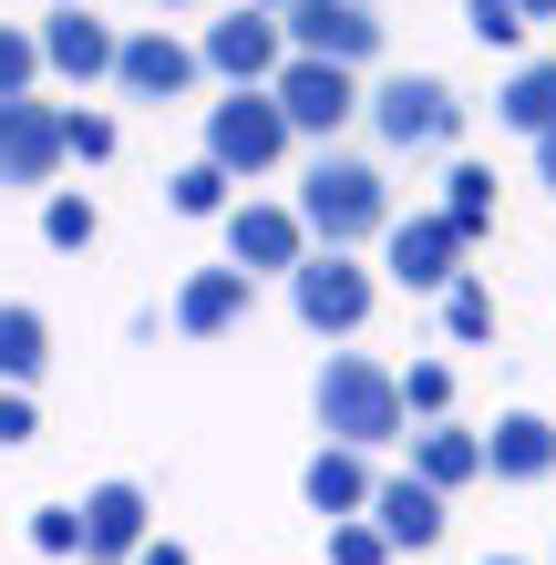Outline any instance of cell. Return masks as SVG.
Instances as JSON below:
<instances>
[{
  "instance_id": "1",
  "label": "cell",
  "mask_w": 556,
  "mask_h": 565,
  "mask_svg": "<svg viewBox=\"0 0 556 565\" xmlns=\"http://www.w3.org/2000/svg\"><path fill=\"white\" fill-rule=\"evenodd\" d=\"M402 381L381 371V360H361V350H340L331 371H319V431H331L340 452H371V443H402Z\"/></svg>"
},
{
  "instance_id": "2",
  "label": "cell",
  "mask_w": 556,
  "mask_h": 565,
  "mask_svg": "<svg viewBox=\"0 0 556 565\" xmlns=\"http://www.w3.org/2000/svg\"><path fill=\"white\" fill-rule=\"evenodd\" d=\"M300 226H310L319 247L350 257L361 237H381V226H391V195H381V175H371L361 154H319L310 175H300Z\"/></svg>"
},
{
  "instance_id": "3",
  "label": "cell",
  "mask_w": 556,
  "mask_h": 565,
  "mask_svg": "<svg viewBox=\"0 0 556 565\" xmlns=\"http://www.w3.org/2000/svg\"><path fill=\"white\" fill-rule=\"evenodd\" d=\"M361 114L381 124V145H391V154H433V145H453V124H464V104H453V83H443V73H391Z\"/></svg>"
},
{
  "instance_id": "4",
  "label": "cell",
  "mask_w": 556,
  "mask_h": 565,
  "mask_svg": "<svg viewBox=\"0 0 556 565\" xmlns=\"http://www.w3.org/2000/svg\"><path fill=\"white\" fill-rule=\"evenodd\" d=\"M279 154H289V114H279L269 83L227 93V104L207 114V164H227V175H269Z\"/></svg>"
},
{
  "instance_id": "5",
  "label": "cell",
  "mask_w": 556,
  "mask_h": 565,
  "mask_svg": "<svg viewBox=\"0 0 556 565\" xmlns=\"http://www.w3.org/2000/svg\"><path fill=\"white\" fill-rule=\"evenodd\" d=\"M289 298H300V319L319 329V340H350V329L371 319V268H350L340 247H319L289 268Z\"/></svg>"
},
{
  "instance_id": "6",
  "label": "cell",
  "mask_w": 556,
  "mask_h": 565,
  "mask_svg": "<svg viewBox=\"0 0 556 565\" xmlns=\"http://www.w3.org/2000/svg\"><path fill=\"white\" fill-rule=\"evenodd\" d=\"M269 93H279L289 135H340V124H350V114L371 104V93L350 83V62H300V52L279 62V83H269Z\"/></svg>"
},
{
  "instance_id": "7",
  "label": "cell",
  "mask_w": 556,
  "mask_h": 565,
  "mask_svg": "<svg viewBox=\"0 0 556 565\" xmlns=\"http://www.w3.org/2000/svg\"><path fill=\"white\" fill-rule=\"evenodd\" d=\"M289 52L300 62H371L381 52V11L371 0H300V11H279Z\"/></svg>"
},
{
  "instance_id": "8",
  "label": "cell",
  "mask_w": 556,
  "mask_h": 565,
  "mask_svg": "<svg viewBox=\"0 0 556 565\" xmlns=\"http://www.w3.org/2000/svg\"><path fill=\"white\" fill-rule=\"evenodd\" d=\"M207 62H217V73L227 83H279V62H289V31H279V11H258V0H248V11H227V21H207Z\"/></svg>"
},
{
  "instance_id": "9",
  "label": "cell",
  "mask_w": 556,
  "mask_h": 565,
  "mask_svg": "<svg viewBox=\"0 0 556 565\" xmlns=\"http://www.w3.org/2000/svg\"><path fill=\"white\" fill-rule=\"evenodd\" d=\"M464 247L474 237L453 216H402V226H391V278H402V288H453V278H464V268H453Z\"/></svg>"
},
{
  "instance_id": "10",
  "label": "cell",
  "mask_w": 556,
  "mask_h": 565,
  "mask_svg": "<svg viewBox=\"0 0 556 565\" xmlns=\"http://www.w3.org/2000/svg\"><path fill=\"white\" fill-rule=\"evenodd\" d=\"M62 164V114H42L21 93V104H0V185H42Z\"/></svg>"
},
{
  "instance_id": "11",
  "label": "cell",
  "mask_w": 556,
  "mask_h": 565,
  "mask_svg": "<svg viewBox=\"0 0 556 565\" xmlns=\"http://www.w3.org/2000/svg\"><path fill=\"white\" fill-rule=\"evenodd\" d=\"M227 247H238L248 278H258V268H300L310 226H300V206H238V216H227Z\"/></svg>"
},
{
  "instance_id": "12",
  "label": "cell",
  "mask_w": 556,
  "mask_h": 565,
  "mask_svg": "<svg viewBox=\"0 0 556 565\" xmlns=\"http://www.w3.org/2000/svg\"><path fill=\"white\" fill-rule=\"evenodd\" d=\"M114 83H124V93H145V104H176V93L196 83V52L166 42V31H145V42H124V52H114Z\"/></svg>"
},
{
  "instance_id": "13",
  "label": "cell",
  "mask_w": 556,
  "mask_h": 565,
  "mask_svg": "<svg viewBox=\"0 0 556 565\" xmlns=\"http://www.w3.org/2000/svg\"><path fill=\"white\" fill-rule=\"evenodd\" d=\"M83 555H145V493L135 483H93L83 493Z\"/></svg>"
},
{
  "instance_id": "14",
  "label": "cell",
  "mask_w": 556,
  "mask_h": 565,
  "mask_svg": "<svg viewBox=\"0 0 556 565\" xmlns=\"http://www.w3.org/2000/svg\"><path fill=\"white\" fill-rule=\"evenodd\" d=\"M484 473H495V483H546L556 473V431L536 412H505L495 443H484Z\"/></svg>"
},
{
  "instance_id": "15",
  "label": "cell",
  "mask_w": 556,
  "mask_h": 565,
  "mask_svg": "<svg viewBox=\"0 0 556 565\" xmlns=\"http://www.w3.org/2000/svg\"><path fill=\"white\" fill-rule=\"evenodd\" d=\"M371 514H381V535H391V545H412V555H422V545H443V493L422 483V473L381 483V493H371Z\"/></svg>"
},
{
  "instance_id": "16",
  "label": "cell",
  "mask_w": 556,
  "mask_h": 565,
  "mask_svg": "<svg viewBox=\"0 0 556 565\" xmlns=\"http://www.w3.org/2000/svg\"><path fill=\"white\" fill-rule=\"evenodd\" d=\"M238 319H248V268H207V278H186V298H176V329L217 340V329H238Z\"/></svg>"
},
{
  "instance_id": "17",
  "label": "cell",
  "mask_w": 556,
  "mask_h": 565,
  "mask_svg": "<svg viewBox=\"0 0 556 565\" xmlns=\"http://www.w3.org/2000/svg\"><path fill=\"white\" fill-rule=\"evenodd\" d=\"M114 52L124 42H114L104 21H83V11H52V31H42V62H62V73H83V83L114 73Z\"/></svg>"
},
{
  "instance_id": "18",
  "label": "cell",
  "mask_w": 556,
  "mask_h": 565,
  "mask_svg": "<svg viewBox=\"0 0 556 565\" xmlns=\"http://www.w3.org/2000/svg\"><path fill=\"white\" fill-rule=\"evenodd\" d=\"M371 493H381V483L361 473V452H340V443H331V452H319V462H310V504H319V514H331V524H350V514H361V504H371Z\"/></svg>"
},
{
  "instance_id": "19",
  "label": "cell",
  "mask_w": 556,
  "mask_h": 565,
  "mask_svg": "<svg viewBox=\"0 0 556 565\" xmlns=\"http://www.w3.org/2000/svg\"><path fill=\"white\" fill-rule=\"evenodd\" d=\"M412 473L433 483V493H453V483H474V473H484V443H474V431H453V422H433V431L412 443Z\"/></svg>"
},
{
  "instance_id": "20",
  "label": "cell",
  "mask_w": 556,
  "mask_h": 565,
  "mask_svg": "<svg viewBox=\"0 0 556 565\" xmlns=\"http://www.w3.org/2000/svg\"><path fill=\"white\" fill-rule=\"evenodd\" d=\"M495 124H515V135H556V62H526V73L495 93Z\"/></svg>"
},
{
  "instance_id": "21",
  "label": "cell",
  "mask_w": 556,
  "mask_h": 565,
  "mask_svg": "<svg viewBox=\"0 0 556 565\" xmlns=\"http://www.w3.org/2000/svg\"><path fill=\"white\" fill-rule=\"evenodd\" d=\"M42 360H52V329H42V309H0V381H31V371H42Z\"/></svg>"
},
{
  "instance_id": "22",
  "label": "cell",
  "mask_w": 556,
  "mask_h": 565,
  "mask_svg": "<svg viewBox=\"0 0 556 565\" xmlns=\"http://www.w3.org/2000/svg\"><path fill=\"white\" fill-rule=\"evenodd\" d=\"M443 216L464 226V237H484V216H495V175H484V164H453V175H443Z\"/></svg>"
},
{
  "instance_id": "23",
  "label": "cell",
  "mask_w": 556,
  "mask_h": 565,
  "mask_svg": "<svg viewBox=\"0 0 556 565\" xmlns=\"http://www.w3.org/2000/svg\"><path fill=\"white\" fill-rule=\"evenodd\" d=\"M464 31L484 52H515V42H526V11H515V0H464Z\"/></svg>"
},
{
  "instance_id": "24",
  "label": "cell",
  "mask_w": 556,
  "mask_h": 565,
  "mask_svg": "<svg viewBox=\"0 0 556 565\" xmlns=\"http://www.w3.org/2000/svg\"><path fill=\"white\" fill-rule=\"evenodd\" d=\"M402 412H422V422L453 412V371H443V360H412V371H402Z\"/></svg>"
},
{
  "instance_id": "25",
  "label": "cell",
  "mask_w": 556,
  "mask_h": 565,
  "mask_svg": "<svg viewBox=\"0 0 556 565\" xmlns=\"http://www.w3.org/2000/svg\"><path fill=\"white\" fill-rule=\"evenodd\" d=\"M443 329H453V340H484V329H495V298H484L474 278H453L443 288Z\"/></svg>"
},
{
  "instance_id": "26",
  "label": "cell",
  "mask_w": 556,
  "mask_h": 565,
  "mask_svg": "<svg viewBox=\"0 0 556 565\" xmlns=\"http://www.w3.org/2000/svg\"><path fill=\"white\" fill-rule=\"evenodd\" d=\"M31 73H42V42H21V31L0 21V104H21V93H31Z\"/></svg>"
},
{
  "instance_id": "27",
  "label": "cell",
  "mask_w": 556,
  "mask_h": 565,
  "mask_svg": "<svg viewBox=\"0 0 556 565\" xmlns=\"http://www.w3.org/2000/svg\"><path fill=\"white\" fill-rule=\"evenodd\" d=\"M227 206V164H186L176 175V216H217Z\"/></svg>"
},
{
  "instance_id": "28",
  "label": "cell",
  "mask_w": 556,
  "mask_h": 565,
  "mask_svg": "<svg viewBox=\"0 0 556 565\" xmlns=\"http://www.w3.org/2000/svg\"><path fill=\"white\" fill-rule=\"evenodd\" d=\"M42 237L52 247H93V206H83V195H52V206H42Z\"/></svg>"
},
{
  "instance_id": "29",
  "label": "cell",
  "mask_w": 556,
  "mask_h": 565,
  "mask_svg": "<svg viewBox=\"0 0 556 565\" xmlns=\"http://www.w3.org/2000/svg\"><path fill=\"white\" fill-rule=\"evenodd\" d=\"M381 555H391L381 524H331V565H381Z\"/></svg>"
},
{
  "instance_id": "30",
  "label": "cell",
  "mask_w": 556,
  "mask_h": 565,
  "mask_svg": "<svg viewBox=\"0 0 556 565\" xmlns=\"http://www.w3.org/2000/svg\"><path fill=\"white\" fill-rule=\"evenodd\" d=\"M62 154L104 164V154H114V124H104V114H62Z\"/></svg>"
},
{
  "instance_id": "31",
  "label": "cell",
  "mask_w": 556,
  "mask_h": 565,
  "mask_svg": "<svg viewBox=\"0 0 556 565\" xmlns=\"http://www.w3.org/2000/svg\"><path fill=\"white\" fill-rule=\"evenodd\" d=\"M31 535H42V555H83V514H31Z\"/></svg>"
},
{
  "instance_id": "32",
  "label": "cell",
  "mask_w": 556,
  "mask_h": 565,
  "mask_svg": "<svg viewBox=\"0 0 556 565\" xmlns=\"http://www.w3.org/2000/svg\"><path fill=\"white\" fill-rule=\"evenodd\" d=\"M31 431H42V422H31V402H21V391H0V452H21Z\"/></svg>"
},
{
  "instance_id": "33",
  "label": "cell",
  "mask_w": 556,
  "mask_h": 565,
  "mask_svg": "<svg viewBox=\"0 0 556 565\" xmlns=\"http://www.w3.org/2000/svg\"><path fill=\"white\" fill-rule=\"evenodd\" d=\"M135 565H186V545H176V535H166V545H145V555H135Z\"/></svg>"
},
{
  "instance_id": "34",
  "label": "cell",
  "mask_w": 556,
  "mask_h": 565,
  "mask_svg": "<svg viewBox=\"0 0 556 565\" xmlns=\"http://www.w3.org/2000/svg\"><path fill=\"white\" fill-rule=\"evenodd\" d=\"M536 175H546V185H556V135H536Z\"/></svg>"
},
{
  "instance_id": "35",
  "label": "cell",
  "mask_w": 556,
  "mask_h": 565,
  "mask_svg": "<svg viewBox=\"0 0 556 565\" xmlns=\"http://www.w3.org/2000/svg\"><path fill=\"white\" fill-rule=\"evenodd\" d=\"M515 11H526V21H556V0H515Z\"/></svg>"
},
{
  "instance_id": "36",
  "label": "cell",
  "mask_w": 556,
  "mask_h": 565,
  "mask_svg": "<svg viewBox=\"0 0 556 565\" xmlns=\"http://www.w3.org/2000/svg\"><path fill=\"white\" fill-rule=\"evenodd\" d=\"M258 11H300V0H258Z\"/></svg>"
},
{
  "instance_id": "37",
  "label": "cell",
  "mask_w": 556,
  "mask_h": 565,
  "mask_svg": "<svg viewBox=\"0 0 556 565\" xmlns=\"http://www.w3.org/2000/svg\"><path fill=\"white\" fill-rule=\"evenodd\" d=\"M484 565H515V555H484Z\"/></svg>"
},
{
  "instance_id": "38",
  "label": "cell",
  "mask_w": 556,
  "mask_h": 565,
  "mask_svg": "<svg viewBox=\"0 0 556 565\" xmlns=\"http://www.w3.org/2000/svg\"><path fill=\"white\" fill-rule=\"evenodd\" d=\"M155 11H176V0H155Z\"/></svg>"
}]
</instances>
